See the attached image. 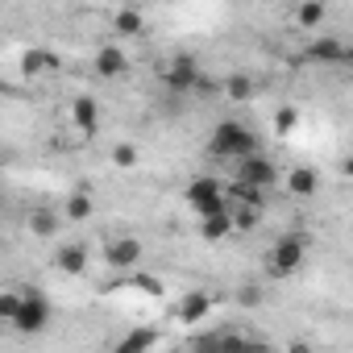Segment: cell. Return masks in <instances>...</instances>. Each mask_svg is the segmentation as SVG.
I'll return each mask as SVG.
<instances>
[{
	"label": "cell",
	"mask_w": 353,
	"mask_h": 353,
	"mask_svg": "<svg viewBox=\"0 0 353 353\" xmlns=\"http://www.w3.org/2000/svg\"><path fill=\"white\" fill-rule=\"evenodd\" d=\"M30 233H34V237H54V233H59V216H54V208H38V212L30 216Z\"/></svg>",
	"instance_id": "cell-18"
},
{
	"label": "cell",
	"mask_w": 353,
	"mask_h": 353,
	"mask_svg": "<svg viewBox=\"0 0 353 353\" xmlns=\"http://www.w3.org/2000/svg\"><path fill=\"white\" fill-rule=\"evenodd\" d=\"M54 266H59L63 274H83V270H88V250H83V245H63V250L54 254Z\"/></svg>",
	"instance_id": "cell-14"
},
{
	"label": "cell",
	"mask_w": 353,
	"mask_h": 353,
	"mask_svg": "<svg viewBox=\"0 0 353 353\" xmlns=\"http://www.w3.org/2000/svg\"><path fill=\"white\" fill-rule=\"evenodd\" d=\"M245 336L241 332H200L192 341V353H241Z\"/></svg>",
	"instance_id": "cell-7"
},
{
	"label": "cell",
	"mask_w": 353,
	"mask_h": 353,
	"mask_svg": "<svg viewBox=\"0 0 353 353\" xmlns=\"http://www.w3.org/2000/svg\"><path fill=\"white\" fill-rule=\"evenodd\" d=\"M137 258H141V241L137 237H121L108 250V266H137Z\"/></svg>",
	"instance_id": "cell-13"
},
{
	"label": "cell",
	"mask_w": 353,
	"mask_h": 353,
	"mask_svg": "<svg viewBox=\"0 0 353 353\" xmlns=\"http://www.w3.org/2000/svg\"><path fill=\"white\" fill-rule=\"evenodd\" d=\"M183 196H188V204L200 212V221H204V216H221V212H229L225 183H221V179H208V174H204V179H192Z\"/></svg>",
	"instance_id": "cell-2"
},
{
	"label": "cell",
	"mask_w": 353,
	"mask_h": 353,
	"mask_svg": "<svg viewBox=\"0 0 353 353\" xmlns=\"http://www.w3.org/2000/svg\"><path fill=\"white\" fill-rule=\"evenodd\" d=\"M274 179H279V170H274V162H270V158H262V154H250V158H241L237 183H245V188H254V192H266Z\"/></svg>",
	"instance_id": "cell-5"
},
{
	"label": "cell",
	"mask_w": 353,
	"mask_h": 353,
	"mask_svg": "<svg viewBox=\"0 0 353 353\" xmlns=\"http://www.w3.org/2000/svg\"><path fill=\"white\" fill-rule=\"evenodd\" d=\"M307 59H312V63H345V59H349V50H345L332 34H320V38L307 46Z\"/></svg>",
	"instance_id": "cell-8"
},
{
	"label": "cell",
	"mask_w": 353,
	"mask_h": 353,
	"mask_svg": "<svg viewBox=\"0 0 353 353\" xmlns=\"http://www.w3.org/2000/svg\"><path fill=\"white\" fill-rule=\"evenodd\" d=\"M67 216H71V221H88V216H92V196H88V192H75V196L67 200Z\"/></svg>",
	"instance_id": "cell-20"
},
{
	"label": "cell",
	"mask_w": 353,
	"mask_h": 353,
	"mask_svg": "<svg viewBox=\"0 0 353 353\" xmlns=\"http://www.w3.org/2000/svg\"><path fill=\"white\" fill-rule=\"evenodd\" d=\"M112 30H117V34H125V38L141 34V13H133V9H121V13L112 17Z\"/></svg>",
	"instance_id": "cell-19"
},
{
	"label": "cell",
	"mask_w": 353,
	"mask_h": 353,
	"mask_svg": "<svg viewBox=\"0 0 353 353\" xmlns=\"http://www.w3.org/2000/svg\"><path fill=\"white\" fill-rule=\"evenodd\" d=\"M208 150H212L216 158H250V154H258V137H254L241 121H221V125L212 129Z\"/></svg>",
	"instance_id": "cell-1"
},
{
	"label": "cell",
	"mask_w": 353,
	"mask_h": 353,
	"mask_svg": "<svg viewBox=\"0 0 353 353\" xmlns=\"http://www.w3.org/2000/svg\"><path fill=\"white\" fill-rule=\"evenodd\" d=\"M158 345V332L154 328H133L121 345H117V353H150Z\"/></svg>",
	"instance_id": "cell-15"
},
{
	"label": "cell",
	"mask_w": 353,
	"mask_h": 353,
	"mask_svg": "<svg viewBox=\"0 0 353 353\" xmlns=\"http://www.w3.org/2000/svg\"><path fill=\"white\" fill-rule=\"evenodd\" d=\"M237 303L254 307V303H262V291H258V287H241V291H237Z\"/></svg>",
	"instance_id": "cell-26"
},
{
	"label": "cell",
	"mask_w": 353,
	"mask_h": 353,
	"mask_svg": "<svg viewBox=\"0 0 353 353\" xmlns=\"http://www.w3.org/2000/svg\"><path fill=\"white\" fill-rule=\"evenodd\" d=\"M125 67H129V59H125V50H121V46H104V50L96 54V71H100L104 79L125 75Z\"/></svg>",
	"instance_id": "cell-10"
},
{
	"label": "cell",
	"mask_w": 353,
	"mask_h": 353,
	"mask_svg": "<svg viewBox=\"0 0 353 353\" xmlns=\"http://www.w3.org/2000/svg\"><path fill=\"white\" fill-rule=\"evenodd\" d=\"M287 353H312V345H303V341H295V345H291Z\"/></svg>",
	"instance_id": "cell-28"
},
{
	"label": "cell",
	"mask_w": 353,
	"mask_h": 353,
	"mask_svg": "<svg viewBox=\"0 0 353 353\" xmlns=\"http://www.w3.org/2000/svg\"><path fill=\"white\" fill-rule=\"evenodd\" d=\"M254 225H258V208H241L233 216V229H254Z\"/></svg>",
	"instance_id": "cell-25"
},
{
	"label": "cell",
	"mask_w": 353,
	"mask_h": 353,
	"mask_svg": "<svg viewBox=\"0 0 353 353\" xmlns=\"http://www.w3.org/2000/svg\"><path fill=\"white\" fill-rule=\"evenodd\" d=\"M241 353H274V349H270L266 341H250V336H245V345H241Z\"/></svg>",
	"instance_id": "cell-27"
},
{
	"label": "cell",
	"mask_w": 353,
	"mask_h": 353,
	"mask_svg": "<svg viewBox=\"0 0 353 353\" xmlns=\"http://www.w3.org/2000/svg\"><path fill=\"white\" fill-rule=\"evenodd\" d=\"M17 307H21V291H0V320H9V324H13Z\"/></svg>",
	"instance_id": "cell-22"
},
{
	"label": "cell",
	"mask_w": 353,
	"mask_h": 353,
	"mask_svg": "<svg viewBox=\"0 0 353 353\" xmlns=\"http://www.w3.org/2000/svg\"><path fill=\"white\" fill-rule=\"evenodd\" d=\"M166 83H170V92H196V88H200V67H196V59H192V54L170 59Z\"/></svg>",
	"instance_id": "cell-6"
},
{
	"label": "cell",
	"mask_w": 353,
	"mask_h": 353,
	"mask_svg": "<svg viewBox=\"0 0 353 353\" xmlns=\"http://www.w3.org/2000/svg\"><path fill=\"white\" fill-rule=\"evenodd\" d=\"M71 117H75L79 133H88V137L100 129V108H96V100H88V96H79V100L71 104Z\"/></svg>",
	"instance_id": "cell-11"
},
{
	"label": "cell",
	"mask_w": 353,
	"mask_h": 353,
	"mask_svg": "<svg viewBox=\"0 0 353 353\" xmlns=\"http://www.w3.org/2000/svg\"><path fill=\"white\" fill-rule=\"evenodd\" d=\"M46 324H50V303H46V295H42V291H21V307H17V316H13V328L26 332V336H34V332H42Z\"/></svg>",
	"instance_id": "cell-3"
},
{
	"label": "cell",
	"mask_w": 353,
	"mask_h": 353,
	"mask_svg": "<svg viewBox=\"0 0 353 353\" xmlns=\"http://www.w3.org/2000/svg\"><path fill=\"white\" fill-rule=\"evenodd\" d=\"M324 17H328V9L320 5V0H307V5H299V9H295V21H299L303 30H320V26H324Z\"/></svg>",
	"instance_id": "cell-17"
},
{
	"label": "cell",
	"mask_w": 353,
	"mask_h": 353,
	"mask_svg": "<svg viewBox=\"0 0 353 353\" xmlns=\"http://www.w3.org/2000/svg\"><path fill=\"white\" fill-rule=\"evenodd\" d=\"M295 125H299V112H295V108H279V112H274V133H283V137H287Z\"/></svg>",
	"instance_id": "cell-23"
},
{
	"label": "cell",
	"mask_w": 353,
	"mask_h": 353,
	"mask_svg": "<svg viewBox=\"0 0 353 353\" xmlns=\"http://www.w3.org/2000/svg\"><path fill=\"white\" fill-rule=\"evenodd\" d=\"M208 312H212V295H204V291H192V295L179 303V320H183V324H200Z\"/></svg>",
	"instance_id": "cell-12"
},
{
	"label": "cell",
	"mask_w": 353,
	"mask_h": 353,
	"mask_svg": "<svg viewBox=\"0 0 353 353\" xmlns=\"http://www.w3.org/2000/svg\"><path fill=\"white\" fill-rule=\"evenodd\" d=\"M225 92H229V100H250V96H254V79H245V75H233V79L225 83Z\"/></svg>",
	"instance_id": "cell-21"
},
{
	"label": "cell",
	"mask_w": 353,
	"mask_h": 353,
	"mask_svg": "<svg viewBox=\"0 0 353 353\" xmlns=\"http://www.w3.org/2000/svg\"><path fill=\"white\" fill-rule=\"evenodd\" d=\"M303 266V241L299 237H283L274 250H270V258H266V270L274 274V279H287V274H295Z\"/></svg>",
	"instance_id": "cell-4"
},
{
	"label": "cell",
	"mask_w": 353,
	"mask_h": 353,
	"mask_svg": "<svg viewBox=\"0 0 353 353\" xmlns=\"http://www.w3.org/2000/svg\"><path fill=\"white\" fill-rule=\"evenodd\" d=\"M287 192H291V196H299V200L316 196V192H320V174H316L312 166H295V170L287 174Z\"/></svg>",
	"instance_id": "cell-9"
},
{
	"label": "cell",
	"mask_w": 353,
	"mask_h": 353,
	"mask_svg": "<svg viewBox=\"0 0 353 353\" xmlns=\"http://www.w3.org/2000/svg\"><path fill=\"white\" fill-rule=\"evenodd\" d=\"M200 233H204L208 241H221V237H229V233H233V212H221V216H204V221H200Z\"/></svg>",
	"instance_id": "cell-16"
},
{
	"label": "cell",
	"mask_w": 353,
	"mask_h": 353,
	"mask_svg": "<svg viewBox=\"0 0 353 353\" xmlns=\"http://www.w3.org/2000/svg\"><path fill=\"white\" fill-rule=\"evenodd\" d=\"M112 162H117V166H137V150H133V145H117V150H112Z\"/></svg>",
	"instance_id": "cell-24"
}]
</instances>
